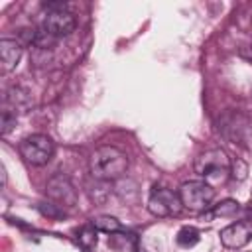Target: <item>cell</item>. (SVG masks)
<instances>
[{"label":"cell","mask_w":252,"mask_h":252,"mask_svg":"<svg viewBox=\"0 0 252 252\" xmlns=\"http://www.w3.org/2000/svg\"><path fill=\"white\" fill-rule=\"evenodd\" d=\"M89 167L94 179L98 181H114L128 171V156L114 146H100L93 152L89 159Z\"/></svg>","instance_id":"1"},{"label":"cell","mask_w":252,"mask_h":252,"mask_svg":"<svg viewBox=\"0 0 252 252\" xmlns=\"http://www.w3.org/2000/svg\"><path fill=\"white\" fill-rule=\"evenodd\" d=\"M195 171L211 187L222 185L230 177V158L220 148L207 150L195 159Z\"/></svg>","instance_id":"2"},{"label":"cell","mask_w":252,"mask_h":252,"mask_svg":"<svg viewBox=\"0 0 252 252\" xmlns=\"http://www.w3.org/2000/svg\"><path fill=\"white\" fill-rule=\"evenodd\" d=\"M181 205L193 213H203L211 207L213 199H215V189L205 183L203 179H195V181H185L181 183L179 191H177Z\"/></svg>","instance_id":"3"},{"label":"cell","mask_w":252,"mask_h":252,"mask_svg":"<svg viewBox=\"0 0 252 252\" xmlns=\"http://www.w3.org/2000/svg\"><path fill=\"white\" fill-rule=\"evenodd\" d=\"M18 152L30 165H45L55 154V144L45 134H32L20 142Z\"/></svg>","instance_id":"4"},{"label":"cell","mask_w":252,"mask_h":252,"mask_svg":"<svg viewBox=\"0 0 252 252\" xmlns=\"http://www.w3.org/2000/svg\"><path fill=\"white\" fill-rule=\"evenodd\" d=\"M181 209H183V205H181V199H179L177 191H171L167 187H156L150 193L148 211L154 217H159V219L175 217V215L181 213Z\"/></svg>","instance_id":"5"},{"label":"cell","mask_w":252,"mask_h":252,"mask_svg":"<svg viewBox=\"0 0 252 252\" xmlns=\"http://www.w3.org/2000/svg\"><path fill=\"white\" fill-rule=\"evenodd\" d=\"M45 195L49 197L51 203H55L59 207H73L77 203V191H75L73 183L63 173H57L47 181Z\"/></svg>","instance_id":"6"},{"label":"cell","mask_w":252,"mask_h":252,"mask_svg":"<svg viewBox=\"0 0 252 252\" xmlns=\"http://www.w3.org/2000/svg\"><path fill=\"white\" fill-rule=\"evenodd\" d=\"M77 22H75V16L69 12V10H55V12H45L43 14V20L39 24V28H43L45 32H49L53 37L61 39V37H67L73 33Z\"/></svg>","instance_id":"7"},{"label":"cell","mask_w":252,"mask_h":252,"mask_svg":"<svg viewBox=\"0 0 252 252\" xmlns=\"http://www.w3.org/2000/svg\"><path fill=\"white\" fill-rule=\"evenodd\" d=\"M250 240H252V220L232 222L220 230V242L226 248L238 250V248L246 246Z\"/></svg>","instance_id":"8"},{"label":"cell","mask_w":252,"mask_h":252,"mask_svg":"<svg viewBox=\"0 0 252 252\" xmlns=\"http://www.w3.org/2000/svg\"><path fill=\"white\" fill-rule=\"evenodd\" d=\"M24 47L16 39H0V67L2 73H10L18 67Z\"/></svg>","instance_id":"9"},{"label":"cell","mask_w":252,"mask_h":252,"mask_svg":"<svg viewBox=\"0 0 252 252\" xmlns=\"http://www.w3.org/2000/svg\"><path fill=\"white\" fill-rule=\"evenodd\" d=\"M33 106L32 94L22 87H10L6 93V108L14 114H26Z\"/></svg>","instance_id":"10"},{"label":"cell","mask_w":252,"mask_h":252,"mask_svg":"<svg viewBox=\"0 0 252 252\" xmlns=\"http://www.w3.org/2000/svg\"><path fill=\"white\" fill-rule=\"evenodd\" d=\"M238 211H240V203H238V201H234V199H224V201L217 203L209 213H205L203 219L211 220V219H217V217H220V219H222V217H234Z\"/></svg>","instance_id":"11"},{"label":"cell","mask_w":252,"mask_h":252,"mask_svg":"<svg viewBox=\"0 0 252 252\" xmlns=\"http://www.w3.org/2000/svg\"><path fill=\"white\" fill-rule=\"evenodd\" d=\"M98 232H106V234H114V232H120L122 230V224L116 217H110V215H100V217H94L93 222H91Z\"/></svg>","instance_id":"12"},{"label":"cell","mask_w":252,"mask_h":252,"mask_svg":"<svg viewBox=\"0 0 252 252\" xmlns=\"http://www.w3.org/2000/svg\"><path fill=\"white\" fill-rule=\"evenodd\" d=\"M199 240H201V234H199V230L195 226H181L177 236H175V242L181 248H193Z\"/></svg>","instance_id":"13"},{"label":"cell","mask_w":252,"mask_h":252,"mask_svg":"<svg viewBox=\"0 0 252 252\" xmlns=\"http://www.w3.org/2000/svg\"><path fill=\"white\" fill-rule=\"evenodd\" d=\"M57 37H53L49 32H45L43 28H33V45L37 47V49H53L55 45H57Z\"/></svg>","instance_id":"14"},{"label":"cell","mask_w":252,"mask_h":252,"mask_svg":"<svg viewBox=\"0 0 252 252\" xmlns=\"http://www.w3.org/2000/svg\"><path fill=\"white\" fill-rule=\"evenodd\" d=\"M108 242L114 246V248H130V250H136L138 246V238L136 234H130V232H114L108 236Z\"/></svg>","instance_id":"15"},{"label":"cell","mask_w":252,"mask_h":252,"mask_svg":"<svg viewBox=\"0 0 252 252\" xmlns=\"http://www.w3.org/2000/svg\"><path fill=\"white\" fill-rule=\"evenodd\" d=\"M96 228L93 226V224H89V226H85V228H81V232H79V236H77V242L85 248V250H93L94 246H96Z\"/></svg>","instance_id":"16"},{"label":"cell","mask_w":252,"mask_h":252,"mask_svg":"<svg viewBox=\"0 0 252 252\" xmlns=\"http://www.w3.org/2000/svg\"><path fill=\"white\" fill-rule=\"evenodd\" d=\"M246 173H248V165L242 161V159H232L230 161V177L236 179V181H244L246 179Z\"/></svg>","instance_id":"17"},{"label":"cell","mask_w":252,"mask_h":252,"mask_svg":"<svg viewBox=\"0 0 252 252\" xmlns=\"http://www.w3.org/2000/svg\"><path fill=\"white\" fill-rule=\"evenodd\" d=\"M14 126H16V114L10 112L8 108H4V110H2V122H0V132H2V136H6Z\"/></svg>","instance_id":"18"},{"label":"cell","mask_w":252,"mask_h":252,"mask_svg":"<svg viewBox=\"0 0 252 252\" xmlns=\"http://www.w3.org/2000/svg\"><path fill=\"white\" fill-rule=\"evenodd\" d=\"M39 211H41L43 215H47V217H53V219L65 217L63 207H59V205H55V203H41V205H39Z\"/></svg>","instance_id":"19"},{"label":"cell","mask_w":252,"mask_h":252,"mask_svg":"<svg viewBox=\"0 0 252 252\" xmlns=\"http://www.w3.org/2000/svg\"><path fill=\"white\" fill-rule=\"evenodd\" d=\"M244 55H246V57H248V59L252 61V43H250V47H248V49L244 51Z\"/></svg>","instance_id":"20"}]
</instances>
